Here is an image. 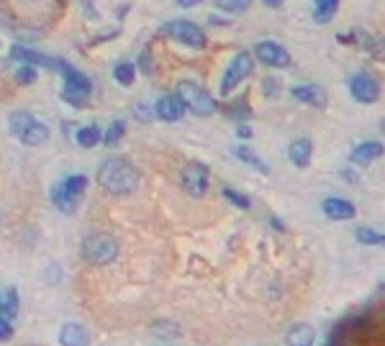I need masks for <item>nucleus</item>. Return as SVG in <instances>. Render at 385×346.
<instances>
[{"mask_svg": "<svg viewBox=\"0 0 385 346\" xmlns=\"http://www.w3.org/2000/svg\"><path fill=\"white\" fill-rule=\"evenodd\" d=\"M285 341H288V346H314L316 331L314 326H308V323H295V326H290V331L285 333Z\"/></svg>", "mask_w": 385, "mask_h": 346, "instance_id": "f3484780", "label": "nucleus"}, {"mask_svg": "<svg viewBox=\"0 0 385 346\" xmlns=\"http://www.w3.org/2000/svg\"><path fill=\"white\" fill-rule=\"evenodd\" d=\"M123 131H126V128H123V123L121 121H113L108 131H106V139H103V141H106L108 147H113V144H118V141H121Z\"/></svg>", "mask_w": 385, "mask_h": 346, "instance_id": "c85d7f7f", "label": "nucleus"}, {"mask_svg": "<svg viewBox=\"0 0 385 346\" xmlns=\"http://www.w3.org/2000/svg\"><path fill=\"white\" fill-rule=\"evenodd\" d=\"M175 3H178L180 8H195V6H200L203 0H175Z\"/></svg>", "mask_w": 385, "mask_h": 346, "instance_id": "c9c22d12", "label": "nucleus"}, {"mask_svg": "<svg viewBox=\"0 0 385 346\" xmlns=\"http://www.w3.org/2000/svg\"><path fill=\"white\" fill-rule=\"evenodd\" d=\"M178 98L183 100L185 110H192L195 115H213L216 113V100L203 85L192 83V80H183L178 83Z\"/></svg>", "mask_w": 385, "mask_h": 346, "instance_id": "f03ea898", "label": "nucleus"}, {"mask_svg": "<svg viewBox=\"0 0 385 346\" xmlns=\"http://www.w3.org/2000/svg\"><path fill=\"white\" fill-rule=\"evenodd\" d=\"M311 154H314V144H311V139H306V136L295 139L293 144L288 147V157H290V162H293L295 167H308V162H311Z\"/></svg>", "mask_w": 385, "mask_h": 346, "instance_id": "2eb2a0df", "label": "nucleus"}, {"mask_svg": "<svg viewBox=\"0 0 385 346\" xmlns=\"http://www.w3.org/2000/svg\"><path fill=\"white\" fill-rule=\"evenodd\" d=\"M16 80H19L21 85H31L36 83V70H34V64H24L19 72H16Z\"/></svg>", "mask_w": 385, "mask_h": 346, "instance_id": "c756f323", "label": "nucleus"}, {"mask_svg": "<svg viewBox=\"0 0 385 346\" xmlns=\"http://www.w3.org/2000/svg\"><path fill=\"white\" fill-rule=\"evenodd\" d=\"M0 310L6 315H11V318L16 315V310H19V290L11 288L6 293V298H0Z\"/></svg>", "mask_w": 385, "mask_h": 346, "instance_id": "a878e982", "label": "nucleus"}, {"mask_svg": "<svg viewBox=\"0 0 385 346\" xmlns=\"http://www.w3.org/2000/svg\"><path fill=\"white\" fill-rule=\"evenodd\" d=\"M349 93H352L354 100L370 105V103L378 100L380 85H378V80L370 75V72H357V75L349 80Z\"/></svg>", "mask_w": 385, "mask_h": 346, "instance_id": "6e6552de", "label": "nucleus"}, {"mask_svg": "<svg viewBox=\"0 0 385 346\" xmlns=\"http://www.w3.org/2000/svg\"><path fill=\"white\" fill-rule=\"evenodd\" d=\"M51 203L57 205L62 213H72V211H75V200H72L70 195L62 190V185L51 187Z\"/></svg>", "mask_w": 385, "mask_h": 346, "instance_id": "5701e85b", "label": "nucleus"}, {"mask_svg": "<svg viewBox=\"0 0 385 346\" xmlns=\"http://www.w3.org/2000/svg\"><path fill=\"white\" fill-rule=\"evenodd\" d=\"M98 185L111 195H128L139 185V169L126 159H108L98 169Z\"/></svg>", "mask_w": 385, "mask_h": 346, "instance_id": "f257e3e1", "label": "nucleus"}, {"mask_svg": "<svg viewBox=\"0 0 385 346\" xmlns=\"http://www.w3.org/2000/svg\"><path fill=\"white\" fill-rule=\"evenodd\" d=\"M378 157H383V144L380 141H365V144H359V147L352 149V157L349 159L354 164H370L375 162Z\"/></svg>", "mask_w": 385, "mask_h": 346, "instance_id": "dca6fc26", "label": "nucleus"}, {"mask_svg": "<svg viewBox=\"0 0 385 346\" xmlns=\"http://www.w3.org/2000/svg\"><path fill=\"white\" fill-rule=\"evenodd\" d=\"M113 75L121 85H131L134 83V77H136V67L131 62H121V64H115Z\"/></svg>", "mask_w": 385, "mask_h": 346, "instance_id": "393cba45", "label": "nucleus"}, {"mask_svg": "<svg viewBox=\"0 0 385 346\" xmlns=\"http://www.w3.org/2000/svg\"><path fill=\"white\" fill-rule=\"evenodd\" d=\"M357 241L367 243V246H380V243L385 241V236L383 234H378V231H372V229H357Z\"/></svg>", "mask_w": 385, "mask_h": 346, "instance_id": "bb28decb", "label": "nucleus"}, {"mask_svg": "<svg viewBox=\"0 0 385 346\" xmlns=\"http://www.w3.org/2000/svg\"><path fill=\"white\" fill-rule=\"evenodd\" d=\"M290 93H293L295 100L306 103V105H314V108H324V105H327V100H329L327 90L319 88V85H295Z\"/></svg>", "mask_w": 385, "mask_h": 346, "instance_id": "f8f14e48", "label": "nucleus"}, {"mask_svg": "<svg viewBox=\"0 0 385 346\" xmlns=\"http://www.w3.org/2000/svg\"><path fill=\"white\" fill-rule=\"evenodd\" d=\"M59 72H64L62 98L67 103H72V105H83V103L90 98V90H93L90 77L83 75L80 70H75V67H70L67 62H59Z\"/></svg>", "mask_w": 385, "mask_h": 346, "instance_id": "20e7f679", "label": "nucleus"}, {"mask_svg": "<svg viewBox=\"0 0 385 346\" xmlns=\"http://www.w3.org/2000/svg\"><path fill=\"white\" fill-rule=\"evenodd\" d=\"M11 336H13L11 320H8L6 315H0V341H11Z\"/></svg>", "mask_w": 385, "mask_h": 346, "instance_id": "473e14b6", "label": "nucleus"}, {"mask_svg": "<svg viewBox=\"0 0 385 346\" xmlns=\"http://www.w3.org/2000/svg\"><path fill=\"white\" fill-rule=\"evenodd\" d=\"M180 182H183V190L190 198H203L205 190H208V167L200 164V162H190L180 174Z\"/></svg>", "mask_w": 385, "mask_h": 346, "instance_id": "0eeeda50", "label": "nucleus"}, {"mask_svg": "<svg viewBox=\"0 0 385 346\" xmlns=\"http://www.w3.org/2000/svg\"><path fill=\"white\" fill-rule=\"evenodd\" d=\"M75 141L83 149H93L96 144H101V141H103V134H101V128H98V126H83L75 134Z\"/></svg>", "mask_w": 385, "mask_h": 346, "instance_id": "aec40b11", "label": "nucleus"}, {"mask_svg": "<svg viewBox=\"0 0 385 346\" xmlns=\"http://www.w3.org/2000/svg\"><path fill=\"white\" fill-rule=\"evenodd\" d=\"M21 141H24L26 147H41L46 139H49V128L44 126V123H38V121H34L31 126L26 128L24 134L19 136Z\"/></svg>", "mask_w": 385, "mask_h": 346, "instance_id": "a211bd4d", "label": "nucleus"}, {"mask_svg": "<svg viewBox=\"0 0 385 346\" xmlns=\"http://www.w3.org/2000/svg\"><path fill=\"white\" fill-rule=\"evenodd\" d=\"M282 3H285V0H265V6L267 8H280Z\"/></svg>", "mask_w": 385, "mask_h": 346, "instance_id": "4c0bfd02", "label": "nucleus"}, {"mask_svg": "<svg viewBox=\"0 0 385 346\" xmlns=\"http://www.w3.org/2000/svg\"><path fill=\"white\" fill-rule=\"evenodd\" d=\"M234 154H237L239 159L244 162V164H250V167H255V169H260V172H267V164H265L260 157H257L252 149H247V147H237L234 149Z\"/></svg>", "mask_w": 385, "mask_h": 346, "instance_id": "b1692460", "label": "nucleus"}, {"mask_svg": "<svg viewBox=\"0 0 385 346\" xmlns=\"http://www.w3.org/2000/svg\"><path fill=\"white\" fill-rule=\"evenodd\" d=\"M160 33L178 41V44L192 46V49H203L205 46V31L200 26L192 23V21H167L160 28Z\"/></svg>", "mask_w": 385, "mask_h": 346, "instance_id": "39448f33", "label": "nucleus"}, {"mask_svg": "<svg viewBox=\"0 0 385 346\" xmlns=\"http://www.w3.org/2000/svg\"><path fill=\"white\" fill-rule=\"evenodd\" d=\"M216 6L226 13H242L252 6V0H216Z\"/></svg>", "mask_w": 385, "mask_h": 346, "instance_id": "cd10ccee", "label": "nucleus"}, {"mask_svg": "<svg viewBox=\"0 0 385 346\" xmlns=\"http://www.w3.org/2000/svg\"><path fill=\"white\" fill-rule=\"evenodd\" d=\"M59 344L62 346H90V336L80 323H64L59 331Z\"/></svg>", "mask_w": 385, "mask_h": 346, "instance_id": "4468645a", "label": "nucleus"}, {"mask_svg": "<svg viewBox=\"0 0 385 346\" xmlns=\"http://www.w3.org/2000/svg\"><path fill=\"white\" fill-rule=\"evenodd\" d=\"M11 57L13 59H21L24 64H38V67H46V70H59V59H51L41 51H34V49H26V46H13L11 49Z\"/></svg>", "mask_w": 385, "mask_h": 346, "instance_id": "9b49d317", "label": "nucleus"}, {"mask_svg": "<svg viewBox=\"0 0 385 346\" xmlns=\"http://www.w3.org/2000/svg\"><path fill=\"white\" fill-rule=\"evenodd\" d=\"M154 110H157V115H160L162 121L167 123H175L180 121L183 115H185V105H183V100H180L178 95H165L157 100V105H154Z\"/></svg>", "mask_w": 385, "mask_h": 346, "instance_id": "9d476101", "label": "nucleus"}, {"mask_svg": "<svg viewBox=\"0 0 385 346\" xmlns=\"http://www.w3.org/2000/svg\"><path fill=\"white\" fill-rule=\"evenodd\" d=\"M83 259L88 264H96V267H103V264H111L118 256V241L108 234H90L83 241Z\"/></svg>", "mask_w": 385, "mask_h": 346, "instance_id": "7ed1b4c3", "label": "nucleus"}, {"mask_svg": "<svg viewBox=\"0 0 385 346\" xmlns=\"http://www.w3.org/2000/svg\"><path fill=\"white\" fill-rule=\"evenodd\" d=\"M257 59L262 64H267V67H277V70H285V67H290V54L288 49H282L280 44H275V41H260L255 49Z\"/></svg>", "mask_w": 385, "mask_h": 346, "instance_id": "1a4fd4ad", "label": "nucleus"}, {"mask_svg": "<svg viewBox=\"0 0 385 346\" xmlns=\"http://www.w3.org/2000/svg\"><path fill=\"white\" fill-rule=\"evenodd\" d=\"M141 70L147 72V75H152V62H149V51H144V54H141Z\"/></svg>", "mask_w": 385, "mask_h": 346, "instance_id": "f704fd0d", "label": "nucleus"}, {"mask_svg": "<svg viewBox=\"0 0 385 346\" xmlns=\"http://www.w3.org/2000/svg\"><path fill=\"white\" fill-rule=\"evenodd\" d=\"M252 67H255V59H252L250 51H239L224 72V80H221V95H229L231 90H237V85H242L244 80H247Z\"/></svg>", "mask_w": 385, "mask_h": 346, "instance_id": "423d86ee", "label": "nucleus"}, {"mask_svg": "<svg viewBox=\"0 0 385 346\" xmlns=\"http://www.w3.org/2000/svg\"><path fill=\"white\" fill-rule=\"evenodd\" d=\"M277 90H280V83H277L275 77H265V80H262V93H265V95L272 98Z\"/></svg>", "mask_w": 385, "mask_h": 346, "instance_id": "2f4dec72", "label": "nucleus"}, {"mask_svg": "<svg viewBox=\"0 0 385 346\" xmlns=\"http://www.w3.org/2000/svg\"><path fill=\"white\" fill-rule=\"evenodd\" d=\"M237 134H239V139H252V128L250 126H239Z\"/></svg>", "mask_w": 385, "mask_h": 346, "instance_id": "e433bc0d", "label": "nucleus"}, {"mask_svg": "<svg viewBox=\"0 0 385 346\" xmlns=\"http://www.w3.org/2000/svg\"><path fill=\"white\" fill-rule=\"evenodd\" d=\"M34 121H36V118H34L29 110H16V113H11V118H8V128H11V134L21 136Z\"/></svg>", "mask_w": 385, "mask_h": 346, "instance_id": "412c9836", "label": "nucleus"}, {"mask_svg": "<svg viewBox=\"0 0 385 346\" xmlns=\"http://www.w3.org/2000/svg\"><path fill=\"white\" fill-rule=\"evenodd\" d=\"M59 185H62V190L67 192L72 200H77L85 192V187H88V177H85V174H70V177L64 179V182H59Z\"/></svg>", "mask_w": 385, "mask_h": 346, "instance_id": "4be33fe9", "label": "nucleus"}, {"mask_svg": "<svg viewBox=\"0 0 385 346\" xmlns=\"http://www.w3.org/2000/svg\"><path fill=\"white\" fill-rule=\"evenodd\" d=\"M224 198H229L234 205H239L242 211H247V208H250V198H247V195H242V192H237V190H231V187H226V190H224Z\"/></svg>", "mask_w": 385, "mask_h": 346, "instance_id": "7c9ffc66", "label": "nucleus"}, {"mask_svg": "<svg viewBox=\"0 0 385 346\" xmlns=\"http://www.w3.org/2000/svg\"><path fill=\"white\" fill-rule=\"evenodd\" d=\"M342 177H344V179H346V182H354V174H352V172H349V169H344V172H342Z\"/></svg>", "mask_w": 385, "mask_h": 346, "instance_id": "58836bf2", "label": "nucleus"}, {"mask_svg": "<svg viewBox=\"0 0 385 346\" xmlns=\"http://www.w3.org/2000/svg\"><path fill=\"white\" fill-rule=\"evenodd\" d=\"M229 115H239V118H250V108L239 100V105H229Z\"/></svg>", "mask_w": 385, "mask_h": 346, "instance_id": "72a5a7b5", "label": "nucleus"}, {"mask_svg": "<svg viewBox=\"0 0 385 346\" xmlns=\"http://www.w3.org/2000/svg\"><path fill=\"white\" fill-rule=\"evenodd\" d=\"M339 11V0H314V19L316 23H329L334 13Z\"/></svg>", "mask_w": 385, "mask_h": 346, "instance_id": "6ab92c4d", "label": "nucleus"}, {"mask_svg": "<svg viewBox=\"0 0 385 346\" xmlns=\"http://www.w3.org/2000/svg\"><path fill=\"white\" fill-rule=\"evenodd\" d=\"M321 208H324L327 218H332V221H349V218H354V213H357L354 205L344 198H327Z\"/></svg>", "mask_w": 385, "mask_h": 346, "instance_id": "ddd939ff", "label": "nucleus"}]
</instances>
